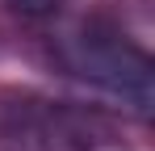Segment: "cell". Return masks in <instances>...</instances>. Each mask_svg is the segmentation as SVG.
Masks as SVG:
<instances>
[{
  "label": "cell",
  "mask_w": 155,
  "mask_h": 151,
  "mask_svg": "<svg viewBox=\"0 0 155 151\" xmlns=\"http://www.w3.org/2000/svg\"><path fill=\"white\" fill-rule=\"evenodd\" d=\"M13 8H21V13H29V17H42V13H51L54 0H8Z\"/></svg>",
  "instance_id": "obj_3"
},
{
  "label": "cell",
  "mask_w": 155,
  "mask_h": 151,
  "mask_svg": "<svg viewBox=\"0 0 155 151\" xmlns=\"http://www.w3.org/2000/svg\"><path fill=\"white\" fill-rule=\"evenodd\" d=\"M4 151H138L101 109L71 101H13L0 113Z\"/></svg>",
  "instance_id": "obj_1"
},
{
  "label": "cell",
  "mask_w": 155,
  "mask_h": 151,
  "mask_svg": "<svg viewBox=\"0 0 155 151\" xmlns=\"http://www.w3.org/2000/svg\"><path fill=\"white\" fill-rule=\"evenodd\" d=\"M63 63L84 84L122 101L138 118L151 113V59H147V50L126 42V34H117L113 25L88 21L71 29L63 38Z\"/></svg>",
  "instance_id": "obj_2"
}]
</instances>
